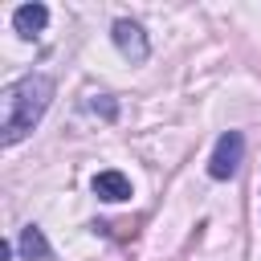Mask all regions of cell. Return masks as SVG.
<instances>
[{"label": "cell", "mask_w": 261, "mask_h": 261, "mask_svg": "<svg viewBox=\"0 0 261 261\" xmlns=\"http://www.w3.org/2000/svg\"><path fill=\"white\" fill-rule=\"evenodd\" d=\"M90 188H94V196H98V200H106V204L130 200V179H126L122 171H98Z\"/></svg>", "instance_id": "cell-4"}, {"label": "cell", "mask_w": 261, "mask_h": 261, "mask_svg": "<svg viewBox=\"0 0 261 261\" xmlns=\"http://www.w3.org/2000/svg\"><path fill=\"white\" fill-rule=\"evenodd\" d=\"M45 24H49V8H45V4H20V8L12 12V29H16L20 37H37Z\"/></svg>", "instance_id": "cell-5"}, {"label": "cell", "mask_w": 261, "mask_h": 261, "mask_svg": "<svg viewBox=\"0 0 261 261\" xmlns=\"http://www.w3.org/2000/svg\"><path fill=\"white\" fill-rule=\"evenodd\" d=\"M110 37H114V45H118V53H122L126 61H147L151 45H147V37H143V29H139L135 20H114Z\"/></svg>", "instance_id": "cell-3"}, {"label": "cell", "mask_w": 261, "mask_h": 261, "mask_svg": "<svg viewBox=\"0 0 261 261\" xmlns=\"http://www.w3.org/2000/svg\"><path fill=\"white\" fill-rule=\"evenodd\" d=\"M20 253H24V261H53V249H49V241L37 224L20 228Z\"/></svg>", "instance_id": "cell-6"}, {"label": "cell", "mask_w": 261, "mask_h": 261, "mask_svg": "<svg viewBox=\"0 0 261 261\" xmlns=\"http://www.w3.org/2000/svg\"><path fill=\"white\" fill-rule=\"evenodd\" d=\"M53 77L49 73H24L20 82H12L4 94H0V143L12 147L20 143L37 122L41 114L49 110L53 102Z\"/></svg>", "instance_id": "cell-1"}, {"label": "cell", "mask_w": 261, "mask_h": 261, "mask_svg": "<svg viewBox=\"0 0 261 261\" xmlns=\"http://www.w3.org/2000/svg\"><path fill=\"white\" fill-rule=\"evenodd\" d=\"M90 110H94V114H102V118H114V114H118L114 98H94V102H90Z\"/></svg>", "instance_id": "cell-7"}, {"label": "cell", "mask_w": 261, "mask_h": 261, "mask_svg": "<svg viewBox=\"0 0 261 261\" xmlns=\"http://www.w3.org/2000/svg\"><path fill=\"white\" fill-rule=\"evenodd\" d=\"M241 155H245V135H241V130H224V135L216 139L212 159H208V175H212V179H228V175H237Z\"/></svg>", "instance_id": "cell-2"}]
</instances>
